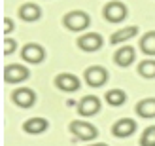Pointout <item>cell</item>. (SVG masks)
<instances>
[{
  "label": "cell",
  "instance_id": "obj_1",
  "mask_svg": "<svg viewBox=\"0 0 155 146\" xmlns=\"http://www.w3.org/2000/svg\"><path fill=\"white\" fill-rule=\"evenodd\" d=\"M89 15L81 12V10H74V12H68L64 17H63V25L68 29V30H72V32H81V30H85L89 27Z\"/></svg>",
  "mask_w": 155,
  "mask_h": 146
},
{
  "label": "cell",
  "instance_id": "obj_2",
  "mask_svg": "<svg viewBox=\"0 0 155 146\" xmlns=\"http://www.w3.org/2000/svg\"><path fill=\"white\" fill-rule=\"evenodd\" d=\"M70 133L80 141H93L95 137L98 135L97 127L89 124V121H83V120H74L70 124Z\"/></svg>",
  "mask_w": 155,
  "mask_h": 146
},
{
  "label": "cell",
  "instance_id": "obj_3",
  "mask_svg": "<svg viewBox=\"0 0 155 146\" xmlns=\"http://www.w3.org/2000/svg\"><path fill=\"white\" fill-rule=\"evenodd\" d=\"M104 19L110 21V23H121L123 19L127 17V6L119 2V0H112V2H108L104 6Z\"/></svg>",
  "mask_w": 155,
  "mask_h": 146
},
{
  "label": "cell",
  "instance_id": "obj_4",
  "mask_svg": "<svg viewBox=\"0 0 155 146\" xmlns=\"http://www.w3.org/2000/svg\"><path fill=\"white\" fill-rule=\"evenodd\" d=\"M85 82L91 87H102L108 82V70L100 65H93L85 70Z\"/></svg>",
  "mask_w": 155,
  "mask_h": 146
},
{
  "label": "cell",
  "instance_id": "obj_5",
  "mask_svg": "<svg viewBox=\"0 0 155 146\" xmlns=\"http://www.w3.org/2000/svg\"><path fill=\"white\" fill-rule=\"evenodd\" d=\"M21 57L25 59L27 63H30V65H38V63H42V61L45 59V49L42 48L40 44L30 42V44H25V46H23Z\"/></svg>",
  "mask_w": 155,
  "mask_h": 146
},
{
  "label": "cell",
  "instance_id": "obj_6",
  "mask_svg": "<svg viewBox=\"0 0 155 146\" xmlns=\"http://www.w3.org/2000/svg\"><path fill=\"white\" fill-rule=\"evenodd\" d=\"M12 101L19 106V108H30L36 103V93L30 87H19L12 93Z\"/></svg>",
  "mask_w": 155,
  "mask_h": 146
},
{
  "label": "cell",
  "instance_id": "obj_7",
  "mask_svg": "<svg viewBox=\"0 0 155 146\" xmlns=\"http://www.w3.org/2000/svg\"><path fill=\"white\" fill-rule=\"evenodd\" d=\"M28 78V68L23 65H6L4 80L6 83H21Z\"/></svg>",
  "mask_w": 155,
  "mask_h": 146
},
{
  "label": "cell",
  "instance_id": "obj_8",
  "mask_svg": "<svg viewBox=\"0 0 155 146\" xmlns=\"http://www.w3.org/2000/svg\"><path fill=\"white\" fill-rule=\"evenodd\" d=\"M102 44H104V40L98 32H87L78 38V48L83 51H98L102 48Z\"/></svg>",
  "mask_w": 155,
  "mask_h": 146
},
{
  "label": "cell",
  "instance_id": "obj_9",
  "mask_svg": "<svg viewBox=\"0 0 155 146\" xmlns=\"http://www.w3.org/2000/svg\"><path fill=\"white\" fill-rule=\"evenodd\" d=\"M100 110V99L95 95H85L80 103H78V112L81 116H95V114Z\"/></svg>",
  "mask_w": 155,
  "mask_h": 146
},
{
  "label": "cell",
  "instance_id": "obj_10",
  "mask_svg": "<svg viewBox=\"0 0 155 146\" xmlns=\"http://www.w3.org/2000/svg\"><path fill=\"white\" fill-rule=\"evenodd\" d=\"M80 78L78 76H74V74H70V72H63V74H57V78H55V86H57V89H61V91H78L80 89Z\"/></svg>",
  "mask_w": 155,
  "mask_h": 146
},
{
  "label": "cell",
  "instance_id": "obj_11",
  "mask_svg": "<svg viewBox=\"0 0 155 146\" xmlns=\"http://www.w3.org/2000/svg\"><path fill=\"white\" fill-rule=\"evenodd\" d=\"M136 131V121L130 120V118H123V120H117L115 124L112 125V133L114 137H119V139H127Z\"/></svg>",
  "mask_w": 155,
  "mask_h": 146
},
{
  "label": "cell",
  "instance_id": "obj_12",
  "mask_svg": "<svg viewBox=\"0 0 155 146\" xmlns=\"http://www.w3.org/2000/svg\"><path fill=\"white\" fill-rule=\"evenodd\" d=\"M134 59H136V51H134L133 46H123L114 55V61L117 66H130L134 63Z\"/></svg>",
  "mask_w": 155,
  "mask_h": 146
},
{
  "label": "cell",
  "instance_id": "obj_13",
  "mask_svg": "<svg viewBox=\"0 0 155 146\" xmlns=\"http://www.w3.org/2000/svg\"><path fill=\"white\" fill-rule=\"evenodd\" d=\"M48 120H44V118H30L27 120L25 124H23V131L28 133V135H40L44 131H48Z\"/></svg>",
  "mask_w": 155,
  "mask_h": 146
},
{
  "label": "cell",
  "instance_id": "obj_14",
  "mask_svg": "<svg viewBox=\"0 0 155 146\" xmlns=\"http://www.w3.org/2000/svg\"><path fill=\"white\" fill-rule=\"evenodd\" d=\"M19 17L23 21H28V23H32V21H38L42 17V10H40V6L38 4H32V2H27V4H23L19 8Z\"/></svg>",
  "mask_w": 155,
  "mask_h": 146
},
{
  "label": "cell",
  "instance_id": "obj_15",
  "mask_svg": "<svg viewBox=\"0 0 155 146\" xmlns=\"http://www.w3.org/2000/svg\"><path fill=\"white\" fill-rule=\"evenodd\" d=\"M136 114L142 118H155V97H148L142 99L140 103L136 104Z\"/></svg>",
  "mask_w": 155,
  "mask_h": 146
},
{
  "label": "cell",
  "instance_id": "obj_16",
  "mask_svg": "<svg viewBox=\"0 0 155 146\" xmlns=\"http://www.w3.org/2000/svg\"><path fill=\"white\" fill-rule=\"evenodd\" d=\"M138 34V27H127V29H119L110 36V42L112 44H125L127 40L134 38Z\"/></svg>",
  "mask_w": 155,
  "mask_h": 146
},
{
  "label": "cell",
  "instance_id": "obj_17",
  "mask_svg": "<svg viewBox=\"0 0 155 146\" xmlns=\"http://www.w3.org/2000/svg\"><path fill=\"white\" fill-rule=\"evenodd\" d=\"M140 49L146 55H155V30H150L140 38Z\"/></svg>",
  "mask_w": 155,
  "mask_h": 146
},
{
  "label": "cell",
  "instance_id": "obj_18",
  "mask_svg": "<svg viewBox=\"0 0 155 146\" xmlns=\"http://www.w3.org/2000/svg\"><path fill=\"white\" fill-rule=\"evenodd\" d=\"M127 101V95L123 89H110L106 91V103L112 106H121L123 103Z\"/></svg>",
  "mask_w": 155,
  "mask_h": 146
},
{
  "label": "cell",
  "instance_id": "obj_19",
  "mask_svg": "<svg viewBox=\"0 0 155 146\" xmlns=\"http://www.w3.org/2000/svg\"><path fill=\"white\" fill-rule=\"evenodd\" d=\"M138 74L142 76V78H155V61L153 59H146L142 61L140 65H138Z\"/></svg>",
  "mask_w": 155,
  "mask_h": 146
},
{
  "label": "cell",
  "instance_id": "obj_20",
  "mask_svg": "<svg viewBox=\"0 0 155 146\" xmlns=\"http://www.w3.org/2000/svg\"><path fill=\"white\" fill-rule=\"evenodd\" d=\"M140 146H155V125L144 129V133L140 135Z\"/></svg>",
  "mask_w": 155,
  "mask_h": 146
},
{
  "label": "cell",
  "instance_id": "obj_21",
  "mask_svg": "<svg viewBox=\"0 0 155 146\" xmlns=\"http://www.w3.org/2000/svg\"><path fill=\"white\" fill-rule=\"evenodd\" d=\"M15 49H17V42L12 40V38H6L4 40V55H12Z\"/></svg>",
  "mask_w": 155,
  "mask_h": 146
},
{
  "label": "cell",
  "instance_id": "obj_22",
  "mask_svg": "<svg viewBox=\"0 0 155 146\" xmlns=\"http://www.w3.org/2000/svg\"><path fill=\"white\" fill-rule=\"evenodd\" d=\"M13 30V21H12V17H4V34H10Z\"/></svg>",
  "mask_w": 155,
  "mask_h": 146
},
{
  "label": "cell",
  "instance_id": "obj_23",
  "mask_svg": "<svg viewBox=\"0 0 155 146\" xmlns=\"http://www.w3.org/2000/svg\"><path fill=\"white\" fill-rule=\"evenodd\" d=\"M89 146H108V144H104V142H97V144H89Z\"/></svg>",
  "mask_w": 155,
  "mask_h": 146
}]
</instances>
